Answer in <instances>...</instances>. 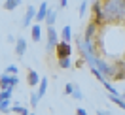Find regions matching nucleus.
Segmentation results:
<instances>
[{"label":"nucleus","instance_id":"f257e3e1","mask_svg":"<svg viewBox=\"0 0 125 115\" xmlns=\"http://www.w3.org/2000/svg\"><path fill=\"white\" fill-rule=\"evenodd\" d=\"M102 21L108 25H125V0H102Z\"/></svg>","mask_w":125,"mask_h":115},{"label":"nucleus","instance_id":"f03ea898","mask_svg":"<svg viewBox=\"0 0 125 115\" xmlns=\"http://www.w3.org/2000/svg\"><path fill=\"white\" fill-rule=\"evenodd\" d=\"M46 34H47V44H46V51L47 53H51L55 47H57V44H59V40H61V36H57V30H55L53 25H47L46 28Z\"/></svg>","mask_w":125,"mask_h":115},{"label":"nucleus","instance_id":"7ed1b4c3","mask_svg":"<svg viewBox=\"0 0 125 115\" xmlns=\"http://www.w3.org/2000/svg\"><path fill=\"white\" fill-rule=\"evenodd\" d=\"M17 85H19V77L17 76H13V74H2L0 76V89H15Z\"/></svg>","mask_w":125,"mask_h":115},{"label":"nucleus","instance_id":"20e7f679","mask_svg":"<svg viewBox=\"0 0 125 115\" xmlns=\"http://www.w3.org/2000/svg\"><path fill=\"white\" fill-rule=\"evenodd\" d=\"M101 28H102V27L97 23V21H95L93 17H91V21L87 23L85 30H83V38H87V40H95V38H97V34L101 32Z\"/></svg>","mask_w":125,"mask_h":115},{"label":"nucleus","instance_id":"39448f33","mask_svg":"<svg viewBox=\"0 0 125 115\" xmlns=\"http://www.w3.org/2000/svg\"><path fill=\"white\" fill-rule=\"evenodd\" d=\"M64 94H68V96H72L74 100H83V94H82V91H80V85L74 83V81H70V83L64 85Z\"/></svg>","mask_w":125,"mask_h":115},{"label":"nucleus","instance_id":"423d86ee","mask_svg":"<svg viewBox=\"0 0 125 115\" xmlns=\"http://www.w3.org/2000/svg\"><path fill=\"white\" fill-rule=\"evenodd\" d=\"M55 51H57V59H64V57H72V45L70 42H64L61 40L57 47H55Z\"/></svg>","mask_w":125,"mask_h":115},{"label":"nucleus","instance_id":"0eeeda50","mask_svg":"<svg viewBox=\"0 0 125 115\" xmlns=\"http://www.w3.org/2000/svg\"><path fill=\"white\" fill-rule=\"evenodd\" d=\"M36 13H38V8H34V6H29L27 11H25V17H23V27H31L32 21H36Z\"/></svg>","mask_w":125,"mask_h":115},{"label":"nucleus","instance_id":"6e6552de","mask_svg":"<svg viewBox=\"0 0 125 115\" xmlns=\"http://www.w3.org/2000/svg\"><path fill=\"white\" fill-rule=\"evenodd\" d=\"M40 81H42V77H40V74L36 70H32V68L27 70V83H29V87H38Z\"/></svg>","mask_w":125,"mask_h":115},{"label":"nucleus","instance_id":"1a4fd4ad","mask_svg":"<svg viewBox=\"0 0 125 115\" xmlns=\"http://www.w3.org/2000/svg\"><path fill=\"white\" fill-rule=\"evenodd\" d=\"M47 11H49L47 2H42V4H40V8H38V13H36V23H46Z\"/></svg>","mask_w":125,"mask_h":115},{"label":"nucleus","instance_id":"9d476101","mask_svg":"<svg viewBox=\"0 0 125 115\" xmlns=\"http://www.w3.org/2000/svg\"><path fill=\"white\" fill-rule=\"evenodd\" d=\"M31 40H32V42H36V44L42 40V25H40V23H36V25H32V27H31Z\"/></svg>","mask_w":125,"mask_h":115},{"label":"nucleus","instance_id":"9b49d317","mask_svg":"<svg viewBox=\"0 0 125 115\" xmlns=\"http://www.w3.org/2000/svg\"><path fill=\"white\" fill-rule=\"evenodd\" d=\"M25 51H27V40L25 38H17V42H15V55L17 57H23Z\"/></svg>","mask_w":125,"mask_h":115},{"label":"nucleus","instance_id":"f8f14e48","mask_svg":"<svg viewBox=\"0 0 125 115\" xmlns=\"http://www.w3.org/2000/svg\"><path fill=\"white\" fill-rule=\"evenodd\" d=\"M108 100L112 102V104H117V107H121L125 111V98L123 96H119V94H112V92H108Z\"/></svg>","mask_w":125,"mask_h":115},{"label":"nucleus","instance_id":"ddd939ff","mask_svg":"<svg viewBox=\"0 0 125 115\" xmlns=\"http://www.w3.org/2000/svg\"><path fill=\"white\" fill-rule=\"evenodd\" d=\"M11 113H21V115H29V113H31V109H29V107H25V106H21L19 102H15V104L11 106Z\"/></svg>","mask_w":125,"mask_h":115},{"label":"nucleus","instance_id":"4468645a","mask_svg":"<svg viewBox=\"0 0 125 115\" xmlns=\"http://www.w3.org/2000/svg\"><path fill=\"white\" fill-rule=\"evenodd\" d=\"M21 2H23V0H6V2H4V9H6V11H13L15 8L21 6Z\"/></svg>","mask_w":125,"mask_h":115},{"label":"nucleus","instance_id":"2eb2a0df","mask_svg":"<svg viewBox=\"0 0 125 115\" xmlns=\"http://www.w3.org/2000/svg\"><path fill=\"white\" fill-rule=\"evenodd\" d=\"M57 66L61 70H68L72 66V61H70V57H64V59H57Z\"/></svg>","mask_w":125,"mask_h":115},{"label":"nucleus","instance_id":"dca6fc26","mask_svg":"<svg viewBox=\"0 0 125 115\" xmlns=\"http://www.w3.org/2000/svg\"><path fill=\"white\" fill-rule=\"evenodd\" d=\"M46 92H47V77L42 76V81H40V85H38V94L44 98V96H46Z\"/></svg>","mask_w":125,"mask_h":115},{"label":"nucleus","instance_id":"f3484780","mask_svg":"<svg viewBox=\"0 0 125 115\" xmlns=\"http://www.w3.org/2000/svg\"><path fill=\"white\" fill-rule=\"evenodd\" d=\"M61 40H64V42H72V27H64L61 30Z\"/></svg>","mask_w":125,"mask_h":115},{"label":"nucleus","instance_id":"a211bd4d","mask_svg":"<svg viewBox=\"0 0 125 115\" xmlns=\"http://www.w3.org/2000/svg\"><path fill=\"white\" fill-rule=\"evenodd\" d=\"M119 74H117V77H116V81H123L125 79V57L123 59H119Z\"/></svg>","mask_w":125,"mask_h":115},{"label":"nucleus","instance_id":"6ab92c4d","mask_svg":"<svg viewBox=\"0 0 125 115\" xmlns=\"http://www.w3.org/2000/svg\"><path fill=\"white\" fill-rule=\"evenodd\" d=\"M10 104H11V98H2V100H0V109H2V113H8V111H11Z\"/></svg>","mask_w":125,"mask_h":115},{"label":"nucleus","instance_id":"aec40b11","mask_svg":"<svg viewBox=\"0 0 125 115\" xmlns=\"http://www.w3.org/2000/svg\"><path fill=\"white\" fill-rule=\"evenodd\" d=\"M40 100H42V96L38 94V91H36V92L32 91L31 92V107H32V109H34V107H38V102H40Z\"/></svg>","mask_w":125,"mask_h":115},{"label":"nucleus","instance_id":"412c9836","mask_svg":"<svg viewBox=\"0 0 125 115\" xmlns=\"http://www.w3.org/2000/svg\"><path fill=\"white\" fill-rule=\"evenodd\" d=\"M55 19H57V11L55 9H49L46 17V25H55Z\"/></svg>","mask_w":125,"mask_h":115},{"label":"nucleus","instance_id":"4be33fe9","mask_svg":"<svg viewBox=\"0 0 125 115\" xmlns=\"http://www.w3.org/2000/svg\"><path fill=\"white\" fill-rule=\"evenodd\" d=\"M87 8H89V0H83V2L80 4V8H78V15H80V17H85Z\"/></svg>","mask_w":125,"mask_h":115},{"label":"nucleus","instance_id":"5701e85b","mask_svg":"<svg viewBox=\"0 0 125 115\" xmlns=\"http://www.w3.org/2000/svg\"><path fill=\"white\" fill-rule=\"evenodd\" d=\"M102 87L106 89V92H112V94H117V89H114V85L110 83V79H104V81H102Z\"/></svg>","mask_w":125,"mask_h":115},{"label":"nucleus","instance_id":"b1692460","mask_svg":"<svg viewBox=\"0 0 125 115\" xmlns=\"http://www.w3.org/2000/svg\"><path fill=\"white\" fill-rule=\"evenodd\" d=\"M4 72H6V74H13V76H17V72H19V68H17L15 64H8V66L4 68Z\"/></svg>","mask_w":125,"mask_h":115},{"label":"nucleus","instance_id":"393cba45","mask_svg":"<svg viewBox=\"0 0 125 115\" xmlns=\"http://www.w3.org/2000/svg\"><path fill=\"white\" fill-rule=\"evenodd\" d=\"M66 6H68V0H59V8H66Z\"/></svg>","mask_w":125,"mask_h":115},{"label":"nucleus","instance_id":"a878e982","mask_svg":"<svg viewBox=\"0 0 125 115\" xmlns=\"http://www.w3.org/2000/svg\"><path fill=\"white\" fill-rule=\"evenodd\" d=\"M76 113H78V115H87V109H83V107H78V109H76Z\"/></svg>","mask_w":125,"mask_h":115},{"label":"nucleus","instance_id":"bb28decb","mask_svg":"<svg viewBox=\"0 0 125 115\" xmlns=\"http://www.w3.org/2000/svg\"><path fill=\"white\" fill-rule=\"evenodd\" d=\"M8 42H10V44H15V42H17V38H15V36H11V34H10V36H8Z\"/></svg>","mask_w":125,"mask_h":115},{"label":"nucleus","instance_id":"cd10ccee","mask_svg":"<svg viewBox=\"0 0 125 115\" xmlns=\"http://www.w3.org/2000/svg\"><path fill=\"white\" fill-rule=\"evenodd\" d=\"M108 113V111H106V109H101V107H99V109H97V115H106Z\"/></svg>","mask_w":125,"mask_h":115},{"label":"nucleus","instance_id":"c85d7f7f","mask_svg":"<svg viewBox=\"0 0 125 115\" xmlns=\"http://www.w3.org/2000/svg\"><path fill=\"white\" fill-rule=\"evenodd\" d=\"M121 96H123V98H125V91H123V94H121Z\"/></svg>","mask_w":125,"mask_h":115}]
</instances>
